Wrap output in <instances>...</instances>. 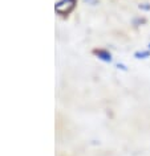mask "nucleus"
<instances>
[{
    "mask_svg": "<svg viewBox=\"0 0 150 156\" xmlns=\"http://www.w3.org/2000/svg\"><path fill=\"white\" fill-rule=\"evenodd\" d=\"M97 56H98V58H101V60H104V61H106V62H110V61H112V56H110V53L104 52V50H98V52H97Z\"/></svg>",
    "mask_w": 150,
    "mask_h": 156,
    "instance_id": "nucleus-2",
    "label": "nucleus"
},
{
    "mask_svg": "<svg viewBox=\"0 0 150 156\" xmlns=\"http://www.w3.org/2000/svg\"><path fill=\"white\" fill-rule=\"evenodd\" d=\"M136 57L137 58H148V57H150V52H138V53H136Z\"/></svg>",
    "mask_w": 150,
    "mask_h": 156,
    "instance_id": "nucleus-3",
    "label": "nucleus"
},
{
    "mask_svg": "<svg viewBox=\"0 0 150 156\" xmlns=\"http://www.w3.org/2000/svg\"><path fill=\"white\" fill-rule=\"evenodd\" d=\"M74 4H76V0H60L56 4V7H54V9H56V12L58 15L65 16V15L72 12V9L74 8Z\"/></svg>",
    "mask_w": 150,
    "mask_h": 156,
    "instance_id": "nucleus-1",
    "label": "nucleus"
},
{
    "mask_svg": "<svg viewBox=\"0 0 150 156\" xmlns=\"http://www.w3.org/2000/svg\"><path fill=\"white\" fill-rule=\"evenodd\" d=\"M149 48H150V44H149Z\"/></svg>",
    "mask_w": 150,
    "mask_h": 156,
    "instance_id": "nucleus-4",
    "label": "nucleus"
}]
</instances>
